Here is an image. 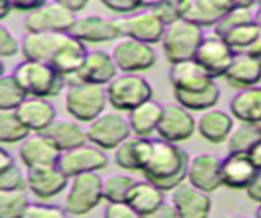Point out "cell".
Returning <instances> with one entry per match:
<instances>
[{"instance_id":"cell-1","label":"cell","mask_w":261,"mask_h":218,"mask_svg":"<svg viewBox=\"0 0 261 218\" xmlns=\"http://www.w3.org/2000/svg\"><path fill=\"white\" fill-rule=\"evenodd\" d=\"M191 156L177 143L154 140L153 153L145 169L141 171L145 179L165 192L174 190L184 180H188Z\"/></svg>"},{"instance_id":"cell-2","label":"cell","mask_w":261,"mask_h":218,"mask_svg":"<svg viewBox=\"0 0 261 218\" xmlns=\"http://www.w3.org/2000/svg\"><path fill=\"white\" fill-rule=\"evenodd\" d=\"M109 105L106 86L91 84L76 79L68 84L64 92V107L71 118L81 123H91Z\"/></svg>"},{"instance_id":"cell-3","label":"cell","mask_w":261,"mask_h":218,"mask_svg":"<svg viewBox=\"0 0 261 218\" xmlns=\"http://www.w3.org/2000/svg\"><path fill=\"white\" fill-rule=\"evenodd\" d=\"M13 76L20 80L30 97L53 99L66 90V77L59 74L49 63L23 59L13 71Z\"/></svg>"},{"instance_id":"cell-4","label":"cell","mask_w":261,"mask_h":218,"mask_svg":"<svg viewBox=\"0 0 261 218\" xmlns=\"http://www.w3.org/2000/svg\"><path fill=\"white\" fill-rule=\"evenodd\" d=\"M102 200H106L103 179L99 176V172H86L71 177L63 207L71 216H83L95 210Z\"/></svg>"},{"instance_id":"cell-5","label":"cell","mask_w":261,"mask_h":218,"mask_svg":"<svg viewBox=\"0 0 261 218\" xmlns=\"http://www.w3.org/2000/svg\"><path fill=\"white\" fill-rule=\"evenodd\" d=\"M202 40V28L184 18H179L174 23L166 26L165 36L161 40L163 54H165L169 64L192 59L196 56L197 48L200 46Z\"/></svg>"},{"instance_id":"cell-6","label":"cell","mask_w":261,"mask_h":218,"mask_svg":"<svg viewBox=\"0 0 261 218\" xmlns=\"http://www.w3.org/2000/svg\"><path fill=\"white\" fill-rule=\"evenodd\" d=\"M107 99L112 108L128 114L143 102L153 99V87L143 76L122 72L106 86Z\"/></svg>"},{"instance_id":"cell-7","label":"cell","mask_w":261,"mask_h":218,"mask_svg":"<svg viewBox=\"0 0 261 218\" xmlns=\"http://www.w3.org/2000/svg\"><path fill=\"white\" fill-rule=\"evenodd\" d=\"M87 140L92 145L99 146L103 151H114V149L132 137V128L128 117H123L122 112H103L91 123H87Z\"/></svg>"},{"instance_id":"cell-8","label":"cell","mask_w":261,"mask_h":218,"mask_svg":"<svg viewBox=\"0 0 261 218\" xmlns=\"http://www.w3.org/2000/svg\"><path fill=\"white\" fill-rule=\"evenodd\" d=\"M154 44L140 41L128 36L118 38L112 48V56H114L117 67L120 72H132L141 74L150 71L156 66L158 56H156Z\"/></svg>"},{"instance_id":"cell-9","label":"cell","mask_w":261,"mask_h":218,"mask_svg":"<svg viewBox=\"0 0 261 218\" xmlns=\"http://www.w3.org/2000/svg\"><path fill=\"white\" fill-rule=\"evenodd\" d=\"M76 20V12L56 0H51L40 9L30 12L23 20V26L27 32L68 33L72 30Z\"/></svg>"},{"instance_id":"cell-10","label":"cell","mask_w":261,"mask_h":218,"mask_svg":"<svg viewBox=\"0 0 261 218\" xmlns=\"http://www.w3.org/2000/svg\"><path fill=\"white\" fill-rule=\"evenodd\" d=\"M197 131V120L192 112L182 107L181 103L163 105V114L156 134L169 143H182L194 137Z\"/></svg>"},{"instance_id":"cell-11","label":"cell","mask_w":261,"mask_h":218,"mask_svg":"<svg viewBox=\"0 0 261 218\" xmlns=\"http://www.w3.org/2000/svg\"><path fill=\"white\" fill-rule=\"evenodd\" d=\"M109 157L103 153V149L92 145V143H84L68 151H63L59 157V164L69 177L86 174V172H100L107 168Z\"/></svg>"},{"instance_id":"cell-12","label":"cell","mask_w":261,"mask_h":218,"mask_svg":"<svg viewBox=\"0 0 261 218\" xmlns=\"http://www.w3.org/2000/svg\"><path fill=\"white\" fill-rule=\"evenodd\" d=\"M118 25H120L122 36H128V38L150 44L161 43L166 32V25L150 9H141L118 18Z\"/></svg>"},{"instance_id":"cell-13","label":"cell","mask_w":261,"mask_h":218,"mask_svg":"<svg viewBox=\"0 0 261 218\" xmlns=\"http://www.w3.org/2000/svg\"><path fill=\"white\" fill-rule=\"evenodd\" d=\"M237 52L228 46V43L222 36L212 35L204 36L202 43L197 48V52L194 59L211 74L214 79L225 76L230 64H232Z\"/></svg>"},{"instance_id":"cell-14","label":"cell","mask_w":261,"mask_h":218,"mask_svg":"<svg viewBox=\"0 0 261 218\" xmlns=\"http://www.w3.org/2000/svg\"><path fill=\"white\" fill-rule=\"evenodd\" d=\"M18 157L23 168L28 171L44 166H56L59 164L61 151L44 133H32L27 140L20 143Z\"/></svg>"},{"instance_id":"cell-15","label":"cell","mask_w":261,"mask_h":218,"mask_svg":"<svg viewBox=\"0 0 261 218\" xmlns=\"http://www.w3.org/2000/svg\"><path fill=\"white\" fill-rule=\"evenodd\" d=\"M28 190L38 200H51L61 195L69 185L71 177L58 166H44L27 171Z\"/></svg>"},{"instance_id":"cell-16","label":"cell","mask_w":261,"mask_h":218,"mask_svg":"<svg viewBox=\"0 0 261 218\" xmlns=\"http://www.w3.org/2000/svg\"><path fill=\"white\" fill-rule=\"evenodd\" d=\"M71 33L77 36L81 41L86 44H99V43H110L122 38L120 25H118V18H106L100 15H84V17H77L76 23H74Z\"/></svg>"},{"instance_id":"cell-17","label":"cell","mask_w":261,"mask_h":218,"mask_svg":"<svg viewBox=\"0 0 261 218\" xmlns=\"http://www.w3.org/2000/svg\"><path fill=\"white\" fill-rule=\"evenodd\" d=\"M89 49L86 48V43L81 41L77 36H74L71 32L63 33L58 46L49 59V64L55 69L63 74L64 77L76 76L79 69L83 67Z\"/></svg>"},{"instance_id":"cell-18","label":"cell","mask_w":261,"mask_h":218,"mask_svg":"<svg viewBox=\"0 0 261 218\" xmlns=\"http://www.w3.org/2000/svg\"><path fill=\"white\" fill-rule=\"evenodd\" d=\"M232 9V0H179L181 18L200 28H214Z\"/></svg>"},{"instance_id":"cell-19","label":"cell","mask_w":261,"mask_h":218,"mask_svg":"<svg viewBox=\"0 0 261 218\" xmlns=\"http://www.w3.org/2000/svg\"><path fill=\"white\" fill-rule=\"evenodd\" d=\"M171 202L182 218H204L212 210L211 194L199 189L189 180H184L174 190H171Z\"/></svg>"},{"instance_id":"cell-20","label":"cell","mask_w":261,"mask_h":218,"mask_svg":"<svg viewBox=\"0 0 261 218\" xmlns=\"http://www.w3.org/2000/svg\"><path fill=\"white\" fill-rule=\"evenodd\" d=\"M154 140L132 134L114 149V162L123 171L141 172L153 153Z\"/></svg>"},{"instance_id":"cell-21","label":"cell","mask_w":261,"mask_h":218,"mask_svg":"<svg viewBox=\"0 0 261 218\" xmlns=\"http://www.w3.org/2000/svg\"><path fill=\"white\" fill-rule=\"evenodd\" d=\"M188 180L199 189L214 194L223 185L222 182V159L211 153H200L191 157Z\"/></svg>"},{"instance_id":"cell-22","label":"cell","mask_w":261,"mask_h":218,"mask_svg":"<svg viewBox=\"0 0 261 218\" xmlns=\"http://www.w3.org/2000/svg\"><path fill=\"white\" fill-rule=\"evenodd\" d=\"M169 82L174 92H196L212 86L215 79L192 58L171 64Z\"/></svg>"},{"instance_id":"cell-23","label":"cell","mask_w":261,"mask_h":218,"mask_svg":"<svg viewBox=\"0 0 261 218\" xmlns=\"http://www.w3.org/2000/svg\"><path fill=\"white\" fill-rule=\"evenodd\" d=\"M118 67L112 52L103 49H94L87 52L83 67L76 74V79L91 82V84L107 86L118 76Z\"/></svg>"},{"instance_id":"cell-24","label":"cell","mask_w":261,"mask_h":218,"mask_svg":"<svg viewBox=\"0 0 261 218\" xmlns=\"http://www.w3.org/2000/svg\"><path fill=\"white\" fill-rule=\"evenodd\" d=\"M250 153H228L222 159V182L228 189L245 190L256 174Z\"/></svg>"},{"instance_id":"cell-25","label":"cell","mask_w":261,"mask_h":218,"mask_svg":"<svg viewBox=\"0 0 261 218\" xmlns=\"http://www.w3.org/2000/svg\"><path fill=\"white\" fill-rule=\"evenodd\" d=\"M233 115L225 110L208 108L202 112V115L197 120V131L205 141L212 145H222L228 140L235 128Z\"/></svg>"},{"instance_id":"cell-26","label":"cell","mask_w":261,"mask_h":218,"mask_svg":"<svg viewBox=\"0 0 261 218\" xmlns=\"http://www.w3.org/2000/svg\"><path fill=\"white\" fill-rule=\"evenodd\" d=\"M128 205L135 210L138 216H153L163 204L166 202L165 190L160 189L148 179L137 180L126 197Z\"/></svg>"},{"instance_id":"cell-27","label":"cell","mask_w":261,"mask_h":218,"mask_svg":"<svg viewBox=\"0 0 261 218\" xmlns=\"http://www.w3.org/2000/svg\"><path fill=\"white\" fill-rule=\"evenodd\" d=\"M15 112L32 133L44 131L56 118L55 105L49 102V99H43V97H28Z\"/></svg>"},{"instance_id":"cell-28","label":"cell","mask_w":261,"mask_h":218,"mask_svg":"<svg viewBox=\"0 0 261 218\" xmlns=\"http://www.w3.org/2000/svg\"><path fill=\"white\" fill-rule=\"evenodd\" d=\"M223 79L237 89L258 86L261 82V61L248 52H237Z\"/></svg>"},{"instance_id":"cell-29","label":"cell","mask_w":261,"mask_h":218,"mask_svg":"<svg viewBox=\"0 0 261 218\" xmlns=\"http://www.w3.org/2000/svg\"><path fill=\"white\" fill-rule=\"evenodd\" d=\"M59 148V151H68L79 145L87 143V130L77 120H66V118H55L46 130L41 131Z\"/></svg>"},{"instance_id":"cell-30","label":"cell","mask_w":261,"mask_h":218,"mask_svg":"<svg viewBox=\"0 0 261 218\" xmlns=\"http://www.w3.org/2000/svg\"><path fill=\"white\" fill-rule=\"evenodd\" d=\"M230 114L235 120L245 123H259L261 122V87L253 86L240 89L232 102L228 105Z\"/></svg>"},{"instance_id":"cell-31","label":"cell","mask_w":261,"mask_h":218,"mask_svg":"<svg viewBox=\"0 0 261 218\" xmlns=\"http://www.w3.org/2000/svg\"><path fill=\"white\" fill-rule=\"evenodd\" d=\"M61 36L63 33L27 32L23 40H21V54H23V59L49 63Z\"/></svg>"},{"instance_id":"cell-32","label":"cell","mask_w":261,"mask_h":218,"mask_svg":"<svg viewBox=\"0 0 261 218\" xmlns=\"http://www.w3.org/2000/svg\"><path fill=\"white\" fill-rule=\"evenodd\" d=\"M163 114V105L154 102L153 99L143 102L138 107L128 112V123L132 133L137 137L150 138L153 133H156Z\"/></svg>"},{"instance_id":"cell-33","label":"cell","mask_w":261,"mask_h":218,"mask_svg":"<svg viewBox=\"0 0 261 218\" xmlns=\"http://www.w3.org/2000/svg\"><path fill=\"white\" fill-rule=\"evenodd\" d=\"M220 87L215 84L208 86L202 90H196V92H174V97L177 103H181L182 107H186L188 110L194 112H205L208 108H214L215 105L220 100Z\"/></svg>"},{"instance_id":"cell-34","label":"cell","mask_w":261,"mask_h":218,"mask_svg":"<svg viewBox=\"0 0 261 218\" xmlns=\"http://www.w3.org/2000/svg\"><path fill=\"white\" fill-rule=\"evenodd\" d=\"M32 130L21 122L15 110H0V140L2 145H20L27 140Z\"/></svg>"},{"instance_id":"cell-35","label":"cell","mask_w":261,"mask_h":218,"mask_svg":"<svg viewBox=\"0 0 261 218\" xmlns=\"http://www.w3.org/2000/svg\"><path fill=\"white\" fill-rule=\"evenodd\" d=\"M27 90L20 80L12 74H2L0 77V110H17L28 99Z\"/></svg>"},{"instance_id":"cell-36","label":"cell","mask_w":261,"mask_h":218,"mask_svg":"<svg viewBox=\"0 0 261 218\" xmlns=\"http://www.w3.org/2000/svg\"><path fill=\"white\" fill-rule=\"evenodd\" d=\"M261 140V130L255 123H245L235 126L227 140L228 153H250L251 148Z\"/></svg>"},{"instance_id":"cell-37","label":"cell","mask_w":261,"mask_h":218,"mask_svg":"<svg viewBox=\"0 0 261 218\" xmlns=\"http://www.w3.org/2000/svg\"><path fill=\"white\" fill-rule=\"evenodd\" d=\"M261 33V28L258 26L256 21H250V23L240 25L222 36L223 40L228 43V46L232 48L235 52H247L248 48L253 44Z\"/></svg>"},{"instance_id":"cell-38","label":"cell","mask_w":261,"mask_h":218,"mask_svg":"<svg viewBox=\"0 0 261 218\" xmlns=\"http://www.w3.org/2000/svg\"><path fill=\"white\" fill-rule=\"evenodd\" d=\"M30 200L23 190H0L2 218H25Z\"/></svg>"},{"instance_id":"cell-39","label":"cell","mask_w":261,"mask_h":218,"mask_svg":"<svg viewBox=\"0 0 261 218\" xmlns=\"http://www.w3.org/2000/svg\"><path fill=\"white\" fill-rule=\"evenodd\" d=\"M137 180L126 174H115L103 179V199L107 202H126L132 185Z\"/></svg>"},{"instance_id":"cell-40","label":"cell","mask_w":261,"mask_h":218,"mask_svg":"<svg viewBox=\"0 0 261 218\" xmlns=\"http://www.w3.org/2000/svg\"><path fill=\"white\" fill-rule=\"evenodd\" d=\"M250 21H255V12L251 9L233 7V9L223 15L219 23L214 26V35L225 36L230 30H233L240 25H245V23H250Z\"/></svg>"},{"instance_id":"cell-41","label":"cell","mask_w":261,"mask_h":218,"mask_svg":"<svg viewBox=\"0 0 261 218\" xmlns=\"http://www.w3.org/2000/svg\"><path fill=\"white\" fill-rule=\"evenodd\" d=\"M28 189V177L18 164H10L0 169V190H25Z\"/></svg>"},{"instance_id":"cell-42","label":"cell","mask_w":261,"mask_h":218,"mask_svg":"<svg viewBox=\"0 0 261 218\" xmlns=\"http://www.w3.org/2000/svg\"><path fill=\"white\" fill-rule=\"evenodd\" d=\"M66 210L64 207H56V205H48L43 204V200L40 204H30L27 208L25 218H64Z\"/></svg>"},{"instance_id":"cell-43","label":"cell","mask_w":261,"mask_h":218,"mask_svg":"<svg viewBox=\"0 0 261 218\" xmlns=\"http://www.w3.org/2000/svg\"><path fill=\"white\" fill-rule=\"evenodd\" d=\"M18 52H21V41H18L17 36L2 25V28H0V56H2V59L13 58Z\"/></svg>"},{"instance_id":"cell-44","label":"cell","mask_w":261,"mask_h":218,"mask_svg":"<svg viewBox=\"0 0 261 218\" xmlns=\"http://www.w3.org/2000/svg\"><path fill=\"white\" fill-rule=\"evenodd\" d=\"M158 18L165 23L166 26L174 23L176 20L181 18V10H179V0H166L160 5H156L154 9H151Z\"/></svg>"},{"instance_id":"cell-45","label":"cell","mask_w":261,"mask_h":218,"mask_svg":"<svg viewBox=\"0 0 261 218\" xmlns=\"http://www.w3.org/2000/svg\"><path fill=\"white\" fill-rule=\"evenodd\" d=\"M103 216L106 218H137L135 213L128 202H109V205L103 210Z\"/></svg>"},{"instance_id":"cell-46","label":"cell","mask_w":261,"mask_h":218,"mask_svg":"<svg viewBox=\"0 0 261 218\" xmlns=\"http://www.w3.org/2000/svg\"><path fill=\"white\" fill-rule=\"evenodd\" d=\"M100 4L110 12H115L120 15H128L137 10H141L138 0H100Z\"/></svg>"},{"instance_id":"cell-47","label":"cell","mask_w":261,"mask_h":218,"mask_svg":"<svg viewBox=\"0 0 261 218\" xmlns=\"http://www.w3.org/2000/svg\"><path fill=\"white\" fill-rule=\"evenodd\" d=\"M245 192H247L250 200L256 202V204H261V169L256 171L255 177H253V180L247 189H245Z\"/></svg>"},{"instance_id":"cell-48","label":"cell","mask_w":261,"mask_h":218,"mask_svg":"<svg viewBox=\"0 0 261 218\" xmlns=\"http://www.w3.org/2000/svg\"><path fill=\"white\" fill-rule=\"evenodd\" d=\"M46 2H48V0H12L15 10L27 12V13L40 9V7H43Z\"/></svg>"},{"instance_id":"cell-49","label":"cell","mask_w":261,"mask_h":218,"mask_svg":"<svg viewBox=\"0 0 261 218\" xmlns=\"http://www.w3.org/2000/svg\"><path fill=\"white\" fill-rule=\"evenodd\" d=\"M153 216H160V218H173V216H179L177 215V210L174 208L173 202H169V204H163L158 210H156V213Z\"/></svg>"},{"instance_id":"cell-50","label":"cell","mask_w":261,"mask_h":218,"mask_svg":"<svg viewBox=\"0 0 261 218\" xmlns=\"http://www.w3.org/2000/svg\"><path fill=\"white\" fill-rule=\"evenodd\" d=\"M56 2L66 5L68 9H71L72 12L77 13V12H83L86 7L89 5V2H91V0H56Z\"/></svg>"},{"instance_id":"cell-51","label":"cell","mask_w":261,"mask_h":218,"mask_svg":"<svg viewBox=\"0 0 261 218\" xmlns=\"http://www.w3.org/2000/svg\"><path fill=\"white\" fill-rule=\"evenodd\" d=\"M15 10V7L12 4V0H0V17L5 20L9 15Z\"/></svg>"},{"instance_id":"cell-52","label":"cell","mask_w":261,"mask_h":218,"mask_svg":"<svg viewBox=\"0 0 261 218\" xmlns=\"http://www.w3.org/2000/svg\"><path fill=\"white\" fill-rule=\"evenodd\" d=\"M250 156H251V159L253 162L256 164V168L261 169V140L256 143L255 146L251 148V151H250Z\"/></svg>"},{"instance_id":"cell-53","label":"cell","mask_w":261,"mask_h":218,"mask_svg":"<svg viewBox=\"0 0 261 218\" xmlns=\"http://www.w3.org/2000/svg\"><path fill=\"white\" fill-rule=\"evenodd\" d=\"M10 164H13V157L5 148H2V151H0V169L9 168Z\"/></svg>"},{"instance_id":"cell-54","label":"cell","mask_w":261,"mask_h":218,"mask_svg":"<svg viewBox=\"0 0 261 218\" xmlns=\"http://www.w3.org/2000/svg\"><path fill=\"white\" fill-rule=\"evenodd\" d=\"M248 54H251V56H255V58H261V33H259V36H258V38L255 40V41H253V44H251V46L248 48Z\"/></svg>"},{"instance_id":"cell-55","label":"cell","mask_w":261,"mask_h":218,"mask_svg":"<svg viewBox=\"0 0 261 218\" xmlns=\"http://www.w3.org/2000/svg\"><path fill=\"white\" fill-rule=\"evenodd\" d=\"M233 7H240V9H253L255 5H258L256 0H232Z\"/></svg>"},{"instance_id":"cell-56","label":"cell","mask_w":261,"mask_h":218,"mask_svg":"<svg viewBox=\"0 0 261 218\" xmlns=\"http://www.w3.org/2000/svg\"><path fill=\"white\" fill-rule=\"evenodd\" d=\"M255 21L258 23V26L261 28V5H258V9L255 12Z\"/></svg>"},{"instance_id":"cell-57","label":"cell","mask_w":261,"mask_h":218,"mask_svg":"<svg viewBox=\"0 0 261 218\" xmlns=\"http://www.w3.org/2000/svg\"><path fill=\"white\" fill-rule=\"evenodd\" d=\"M256 215L261 218V204H258V210H256Z\"/></svg>"},{"instance_id":"cell-58","label":"cell","mask_w":261,"mask_h":218,"mask_svg":"<svg viewBox=\"0 0 261 218\" xmlns=\"http://www.w3.org/2000/svg\"><path fill=\"white\" fill-rule=\"evenodd\" d=\"M256 125H258V128L261 130V122H259V123H256Z\"/></svg>"},{"instance_id":"cell-59","label":"cell","mask_w":261,"mask_h":218,"mask_svg":"<svg viewBox=\"0 0 261 218\" xmlns=\"http://www.w3.org/2000/svg\"><path fill=\"white\" fill-rule=\"evenodd\" d=\"M256 2H258V5H261V0H256Z\"/></svg>"},{"instance_id":"cell-60","label":"cell","mask_w":261,"mask_h":218,"mask_svg":"<svg viewBox=\"0 0 261 218\" xmlns=\"http://www.w3.org/2000/svg\"><path fill=\"white\" fill-rule=\"evenodd\" d=\"M259 61H261V58H259Z\"/></svg>"},{"instance_id":"cell-61","label":"cell","mask_w":261,"mask_h":218,"mask_svg":"<svg viewBox=\"0 0 261 218\" xmlns=\"http://www.w3.org/2000/svg\"><path fill=\"white\" fill-rule=\"evenodd\" d=\"M138 4H140V0H138Z\"/></svg>"}]
</instances>
